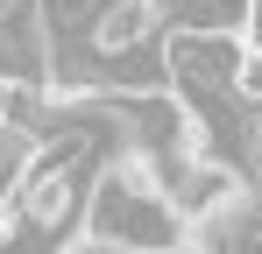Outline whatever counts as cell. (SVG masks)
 <instances>
[{
    "label": "cell",
    "instance_id": "2",
    "mask_svg": "<svg viewBox=\"0 0 262 254\" xmlns=\"http://www.w3.org/2000/svg\"><path fill=\"white\" fill-rule=\"evenodd\" d=\"M241 49L248 36H227V29H170L163 42V64L184 85V99H234V71H241Z\"/></svg>",
    "mask_w": 262,
    "mask_h": 254
},
{
    "label": "cell",
    "instance_id": "5",
    "mask_svg": "<svg viewBox=\"0 0 262 254\" xmlns=\"http://www.w3.org/2000/svg\"><path fill=\"white\" fill-rule=\"evenodd\" d=\"M7 141H14V127H7V120H0V156H7Z\"/></svg>",
    "mask_w": 262,
    "mask_h": 254
},
{
    "label": "cell",
    "instance_id": "4",
    "mask_svg": "<svg viewBox=\"0 0 262 254\" xmlns=\"http://www.w3.org/2000/svg\"><path fill=\"white\" fill-rule=\"evenodd\" d=\"M234 106H262V49H241V71H234Z\"/></svg>",
    "mask_w": 262,
    "mask_h": 254
},
{
    "label": "cell",
    "instance_id": "3",
    "mask_svg": "<svg viewBox=\"0 0 262 254\" xmlns=\"http://www.w3.org/2000/svg\"><path fill=\"white\" fill-rule=\"evenodd\" d=\"M191 29H227V36H248V21H255V0H191V14H184Z\"/></svg>",
    "mask_w": 262,
    "mask_h": 254
},
{
    "label": "cell",
    "instance_id": "1",
    "mask_svg": "<svg viewBox=\"0 0 262 254\" xmlns=\"http://www.w3.org/2000/svg\"><path fill=\"white\" fill-rule=\"evenodd\" d=\"M85 233L106 240V247H128V254H184L191 247V219L163 191L149 148H114V163L92 176Z\"/></svg>",
    "mask_w": 262,
    "mask_h": 254
}]
</instances>
